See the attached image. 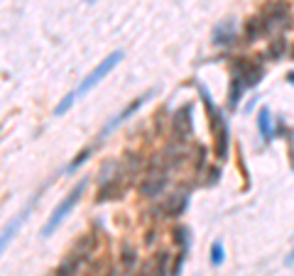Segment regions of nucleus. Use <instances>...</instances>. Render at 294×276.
I'll return each instance as SVG.
<instances>
[{
    "label": "nucleus",
    "mask_w": 294,
    "mask_h": 276,
    "mask_svg": "<svg viewBox=\"0 0 294 276\" xmlns=\"http://www.w3.org/2000/svg\"><path fill=\"white\" fill-rule=\"evenodd\" d=\"M199 88V96H201V100H204V105H206V113H209V125H211V135H213V152H216V159H226L228 157V122H226V118H223V113L218 110V105L213 103V98H211V93L199 83L196 86Z\"/></svg>",
    "instance_id": "1"
},
{
    "label": "nucleus",
    "mask_w": 294,
    "mask_h": 276,
    "mask_svg": "<svg viewBox=\"0 0 294 276\" xmlns=\"http://www.w3.org/2000/svg\"><path fill=\"white\" fill-rule=\"evenodd\" d=\"M260 15L265 20V32L267 35H274L277 30H289L292 27L287 0H267V3L260 8Z\"/></svg>",
    "instance_id": "2"
},
{
    "label": "nucleus",
    "mask_w": 294,
    "mask_h": 276,
    "mask_svg": "<svg viewBox=\"0 0 294 276\" xmlns=\"http://www.w3.org/2000/svg\"><path fill=\"white\" fill-rule=\"evenodd\" d=\"M84 188H86V181L76 183V186H74V191H71V193H69V196H66V198H64V200H62L57 208H54V213L49 215L47 225L42 227V237H49V235H52V232H54V230H57L62 222H64V217H66V215L74 210V205L81 200V193H84Z\"/></svg>",
    "instance_id": "3"
},
{
    "label": "nucleus",
    "mask_w": 294,
    "mask_h": 276,
    "mask_svg": "<svg viewBox=\"0 0 294 276\" xmlns=\"http://www.w3.org/2000/svg\"><path fill=\"white\" fill-rule=\"evenodd\" d=\"M169 137L172 142H187L191 137V103L182 105L174 115H172V122H169Z\"/></svg>",
    "instance_id": "4"
},
{
    "label": "nucleus",
    "mask_w": 294,
    "mask_h": 276,
    "mask_svg": "<svg viewBox=\"0 0 294 276\" xmlns=\"http://www.w3.org/2000/svg\"><path fill=\"white\" fill-rule=\"evenodd\" d=\"M120 59H123V52H113V54H110L105 61H101V64H98V66H96V69H93V71H91V74H88V76L81 81V86H79V93L84 96V93H88V91H91L96 83H101V81H103V76H108V74H110V71H113V69L120 64Z\"/></svg>",
    "instance_id": "5"
},
{
    "label": "nucleus",
    "mask_w": 294,
    "mask_h": 276,
    "mask_svg": "<svg viewBox=\"0 0 294 276\" xmlns=\"http://www.w3.org/2000/svg\"><path fill=\"white\" fill-rule=\"evenodd\" d=\"M152 96H155V91H147L145 96H137V98H135V100H132V103H130L127 108H123V110L118 113V118H113V120H110V122H108V125H105V127L101 130V135H98V142H103V139H105V137H108V135H110L113 130H118V127H120V125H123L125 120H130V118H132V115H135V113L140 110V105H142V103H145L147 98H152Z\"/></svg>",
    "instance_id": "6"
},
{
    "label": "nucleus",
    "mask_w": 294,
    "mask_h": 276,
    "mask_svg": "<svg viewBox=\"0 0 294 276\" xmlns=\"http://www.w3.org/2000/svg\"><path fill=\"white\" fill-rule=\"evenodd\" d=\"M167 174L169 171H152V174H147L145 181L140 183V196L142 198H157L165 186H167Z\"/></svg>",
    "instance_id": "7"
},
{
    "label": "nucleus",
    "mask_w": 294,
    "mask_h": 276,
    "mask_svg": "<svg viewBox=\"0 0 294 276\" xmlns=\"http://www.w3.org/2000/svg\"><path fill=\"white\" fill-rule=\"evenodd\" d=\"M123 191H125V174L120 171V174H115L113 178H108V181H103V183H101L96 200H98V203L115 200V198H120V196H123Z\"/></svg>",
    "instance_id": "8"
},
{
    "label": "nucleus",
    "mask_w": 294,
    "mask_h": 276,
    "mask_svg": "<svg viewBox=\"0 0 294 276\" xmlns=\"http://www.w3.org/2000/svg\"><path fill=\"white\" fill-rule=\"evenodd\" d=\"M187 205H189V191H177V193H172L169 198H167V203L162 205V213L167 215V217H179L184 210H187Z\"/></svg>",
    "instance_id": "9"
},
{
    "label": "nucleus",
    "mask_w": 294,
    "mask_h": 276,
    "mask_svg": "<svg viewBox=\"0 0 294 276\" xmlns=\"http://www.w3.org/2000/svg\"><path fill=\"white\" fill-rule=\"evenodd\" d=\"M84 261H86V259H84L81 254H76V252H66V256L62 259V264L54 269L52 276H76V271L81 269Z\"/></svg>",
    "instance_id": "10"
},
{
    "label": "nucleus",
    "mask_w": 294,
    "mask_h": 276,
    "mask_svg": "<svg viewBox=\"0 0 294 276\" xmlns=\"http://www.w3.org/2000/svg\"><path fill=\"white\" fill-rule=\"evenodd\" d=\"M265 35V20L262 15H252L245 20V27H243V37L245 42H257L260 37Z\"/></svg>",
    "instance_id": "11"
},
{
    "label": "nucleus",
    "mask_w": 294,
    "mask_h": 276,
    "mask_svg": "<svg viewBox=\"0 0 294 276\" xmlns=\"http://www.w3.org/2000/svg\"><path fill=\"white\" fill-rule=\"evenodd\" d=\"M93 249H96V232H86V235H81V237L74 242V247H71L69 252H76V254H81L84 259H88Z\"/></svg>",
    "instance_id": "12"
},
{
    "label": "nucleus",
    "mask_w": 294,
    "mask_h": 276,
    "mask_svg": "<svg viewBox=\"0 0 294 276\" xmlns=\"http://www.w3.org/2000/svg\"><path fill=\"white\" fill-rule=\"evenodd\" d=\"M235 42V35H233V22L228 20V22H223V25H218L216 27V32H213V44L216 47H231Z\"/></svg>",
    "instance_id": "13"
},
{
    "label": "nucleus",
    "mask_w": 294,
    "mask_h": 276,
    "mask_svg": "<svg viewBox=\"0 0 294 276\" xmlns=\"http://www.w3.org/2000/svg\"><path fill=\"white\" fill-rule=\"evenodd\" d=\"M284 52H287V39H284V35H274V37L270 39V44H267V59L277 61V59L284 57Z\"/></svg>",
    "instance_id": "14"
},
{
    "label": "nucleus",
    "mask_w": 294,
    "mask_h": 276,
    "mask_svg": "<svg viewBox=\"0 0 294 276\" xmlns=\"http://www.w3.org/2000/svg\"><path fill=\"white\" fill-rule=\"evenodd\" d=\"M257 127H260L265 142H272V139H274V130H272V120H270V110H267V108H262V110L257 113Z\"/></svg>",
    "instance_id": "15"
},
{
    "label": "nucleus",
    "mask_w": 294,
    "mask_h": 276,
    "mask_svg": "<svg viewBox=\"0 0 294 276\" xmlns=\"http://www.w3.org/2000/svg\"><path fill=\"white\" fill-rule=\"evenodd\" d=\"M262 74H265V71H262V66H260L257 61H252V64H250V69L243 74V79H240V81H243V86H245V88H252V86H257V83H260Z\"/></svg>",
    "instance_id": "16"
},
{
    "label": "nucleus",
    "mask_w": 294,
    "mask_h": 276,
    "mask_svg": "<svg viewBox=\"0 0 294 276\" xmlns=\"http://www.w3.org/2000/svg\"><path fill=\"white\" fill-rule=\"evenodd\" d=\"M243 91H245L243 81H240L238 76H231V91H228V108H231V110L238 108V103H240V93H243Z\"/></svg>",
    "instance_id": "17"
},
{
    "label": "nucleus",
    "mask_w": 294,
    "mask_h": 276,
    "mask_svg": "<svg viewBox=\"0 0 294 276\" xmlns=\"http://www.w3.org/2000/svg\"><path fill=\"white\" fill-rule=\"evenodd\" d=\"M27 213H30V210H22V213H20V215H18V217H15V220H13L8 227H5V232H3V249H5V247H8V242L15 237V232H18V230H20V225L25 222Z\"/></svg>",
    "instance_id": "18"
},
{
    "label": "nucleus",
    "mask_w": 294,
    "mask_h": 276,
    "mask_svg": "<svg viewBox=\"0 0 294 276\" xmlns=\"http://www.w3.org/2000/svg\"><path fill=\"white\" fill-rule=\"evenodd\" d=\"M118 169H120V161H118V159H108V161H103V164H101V171H98L101 183L108 181V178H113L115 174H120Z\"/></svg>",
    "instance_id": "19"
},
{
    "label": "nucleus",
    "mask_w": 294,
    "mask_h": 276,
    "mask_svg": "<svg viewBox=\"0 0 294 276\" xmlns=\"http://www.w3.org/2000/svg\"><path fill=\"white\" fill-rule=\"evenodd\" d=\"M167 264H169V254H167V252H157V254L152 256L155 276H167Z\"/></svg>",
    "instance_id": "20"
},
{
    "label": "nucleus",
    "mask_w": 294,
    "mask_h": 276,
    "mask_svg": "<svg viewBox=\"0 0 294 276\" xmlns=\"http://www.w3.org/2000/svg\"><path fill=\"white\" fill-rule=\"evenodd\" d=\"M120 261H123V269H132L135 266V261H137V252H135V247H130V244H123V252H120Z\"/></svg>",
    "instance_id": "21"
},
{
    "label": "nucleus",
    "mask_w": 294,
    "mask_h": 276,
    "mask_svg": "<svg viewBox=\"0 0 294 276\" xmlns=\"http://www.w3.org/2000/svg\"><path fill=\"white\" fill-rule=\"evenodd\" d=\"M137 169H140V157L132 154V152L125 154V159H123V174H125V176H132Z\"/></svg>",
    "instance_id": "22"
},
{
    "label": "nucleus",
    "mask_w": 294,
    "mask_h": 276,
    "mask_svg": "<svg viewBox=\"0 0 294 276\" xmlns=\"http://www.w3.org/2000/svg\"><path fill=\"white\" fill-rule=\"evenodd\" d=\"M172 239H174L179 247H184V249H187V247H189V230H187L184 225L174 227V230H172Z\"/></svg>",
    "instance_id": "23"
},
{
    "label": "nucleus",
    "mask_w": 294,
    "mask_h": 276,
    "mask_svg": "<svg viewBox=\"0 0 294 276\" xmlns=\"http://www.w3.org/2000/svg\"><path fill=\"white\" fill-rule=\"evenodd\" d=\"M204 164H206V147H204V144H196V147H194V169L201 171Z\"/></svg>",
    "instance_id": "24"
},
{
    "label": "nucleus",
    "mask_w": 294,
    "mask_h": 276,
    "mask_svg": "<svg viewBox=\"0 0 294 276\" xmlns=\"http://www.w3.org/2000/svg\"><path fill=\"white\" fill-rule=\"evenodd\" d=\"M91 152H93V147H86V149H81V152H79V157H76V159L69 164V171H76V169H79V166H81V164H84L88 157H91Z\"/></svg>",
    "instance_id": "25"
},
{
    "label": "nucleus",
    "mask_w": 294,
    "mask_h": 276,
    "mask_svg": "<svg viewBox=\"0 0 294 276\" xmlns=\"http://www.w3.org/2000/svg\"><path fill=\"white\" fill-rule=\"evenodd\" d=\"M221 261H223V247H221V242H213L211 244V264L221 266Z\"/></svg>",
    "instance_id": "26"
},
{
    "label": "nucleus",
    "mask_w": 294,
    "mask_h": 276,
    "mask_svg": "<svg viewBox=\"0 0 294 276\" xmlns=\"http://www.w3.org/2000/svg\"><path fill=\"white\" fill-rule=\"evenodd\" d=\"M74 98H76L74 93H69V96H64V100H62V103H59V105L54 108V115H64V113H66V110H69V108L74 105Z\"/></svg>",
    "instance_id": "27"
},
{
    "label": "nucleus",
    "mask_w": 294,
    "mask_h": 276,
    "mask_svg": "<svg viewBox=\"0 0 294 276\" xmlns=\"http://www.w3.org/2000/svg\"><path fill=\"white\" fill-rule=\"evenodd\" d=\"M165 113H167V108H160V110L155 113V132H157V135L165 132V120H167Z\"/></svg>",
    "instance_id": "28"
},
{
    "label": "nucleus",
    "mask_w": 294,
    "mask_h": 276,
    "mask_svg": "<svg viewBox=\"0 0 294 276\" xmlns=\"http://www.w3.org/2000/svg\"><path fill=\"white\" fill-rule=\"evenodd\" d=\"M132 276H155V269H152V259H150V261H145V264H142V266H140V269L132 274Z\"/></svg>",
    "instance_id": "29"
},
{
    "label": "nucleus",
    "mask_w": 294,
    "mask_h": 276,
    "mask_svg": "<svg viewBox=\"0 0 294 276\" xmlns=\"http://www.w3.org/2000/svg\"><path fill=\"white\" fill-rule=\"evenodd\" d=\"M218 176H221L218 166H211V169H209V181H206V186H213V183L218 181Z\"/></svg>",
    "instance_id": "30"
},
{
    "label": "nucleus",
    "mask_w": 294,
    "mask_h": 276,
    "mask_svg": "<svg viewBox=\"0 0 294 276\" xmlns=\"http://www.w3.org/2000/svg\"><path fill=\"white\" fill-rule=\"evenodd\" d=\"M287 139H289V161H292V169H294V132L287 130Z\"/></svg>",
    "instance_id": "31"
},
{
    "label": "nucleus",
    "mask_w": 294,
    "mask_h": 276,
    "mask_svg": "<svg viewBox=\"0 0 294 276\" xmlns=\"http://www.w3.org/2000/svg\"><path fill=\"white\" fill-rule=\"evenodd\" d=\"M152 242H155V230H150V232L145 235V244H147V247H150Z\"/></svg>",
    "instance_id": "32"
},
{
    "label": "nucleus",
    "mask_w": 294,
    "mask_h": 276,
    "mask_svg": "<svg viewBox=\"0 0 294 276\" xmlns=\"http://www.w3.org/2000/svg\"><path fill=\"white\" fill-rule=\"evenodd\" d=\"M287 81H289V83H294V71H289V74H287Z\"/></svg>",
    "instance_id": "33"
},
{
    "label": "nucleus",
    "mask_w": 294,
    "mask_h": 276,
    "mask_svg": "<svg viewBox=\"0 0 294 276\" xmlns=\"http://www.w3.org/2000/svg\"><path fill=\"white\" fill-rule=\"evenodd\" d=\"M287 264H289V266H292V264H294V252H292V254H289V256H287Z\"/></svg>",
    "instance_id": "34"
},
{
    "label": "nucleus",
    "mask_w": 294,
    "mask_h": 276,
    "mask_svg": "<svg viewBox=\"0 0 294 276\" xmlns=\"http://www.w3.org/2000/svg\"><path fill=\"white\" fill-rule=\"evenodd\" d=\"M289 57H292V59H294V47H292V54H289Z\"/></svg>",
    "instance_id": "35"
},
{
    "label": "nucleus",
    "mask_w": 294,
    "mask_h": 276,
    "mask_svg": "<svg viewBox=\"0 0 294 276\" xmlns=\"http://www.w3.org/2000/svg\"><path fill=\"white\" fill-rule=\"evenodd\" d=\"M88 3H93V0H88Z\"/></svg>",
    "instance_id": "36"
}]
</instances>
